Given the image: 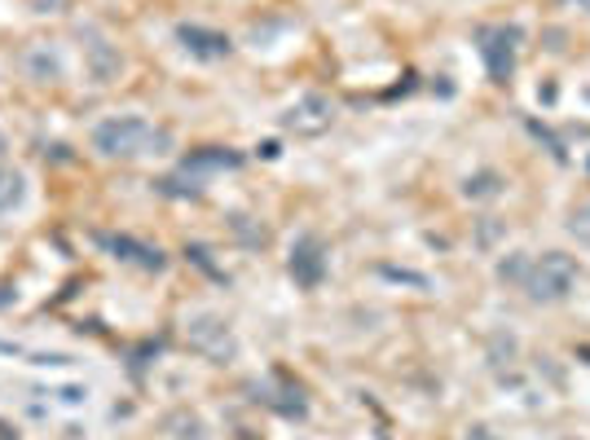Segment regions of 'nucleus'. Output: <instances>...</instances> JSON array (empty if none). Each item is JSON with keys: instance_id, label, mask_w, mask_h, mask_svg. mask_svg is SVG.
I'll use <instances>...</instances> for the list:
<instances>
[{"instance_id": "1", "label": "nucleus", "mask_w": 590, "mask_h": 440, "mask_svg": "<svg viewBox=\"0 0 590 440\" xmlns=\"http://www.w3.org/2000/svg\"><path fill=\"white\" fill-rule=\"evenodd\" d=\"M93 146L111 159H137V155L173 150V137L164 128H155L151 119H142V115H115V119L93 128Z\"/></svg>"}, {"instance_id": "2", "label": "nucleus", "mask_w": 590, "mask_h": 440, "mask_svg": "<svg viewBox=\"0 0 590 440\" xmlns=\"http://www.w3.org/2000/svg\"><path fill=\"white\" fill-rule=\"evenodd\" d=\"M578 286V260L565 251H547L534 273H529V295L534 300H565Z\"/></svg>"}, {"instance_id": "3", "label": "nucleus", "mask_w": 590, "mask_h": 440, "mask_svg": "<svg viewBox=\"0 0 590 440\" xmlns=\"http://www.w3.org/2000/svg\"><path fill=\"white\" fill-rule=\"evenodd\" d=\"M287 128H291V133H304V137L327 133V128H331V106H327L322 97H304V102L287 115Z\"/></svg>"}, {"instance_id": "4", "label": "nucleus", "mask_w": 590, "mask_h": 440, "mask_svg": "<svg viewBox=\"0 0 590 440\" xmlns=\"http://www.w3.org/2000/svg\"><path fill=\"white\" fill-rule=\"evenodd\" d=\"M190 344H195L198 353H211V357H229V353H234L229 331H225L220 322H211V317H203V322L190 326Z\"/></svg>"}, {"instance_id": "5", "label": "nucleus", "mask_w": 590, "mask_h": 440, "mask_svg": "<svg viewBox=\"0 0 590 440\" xmlns=\"http://www.w3.org/2000/svg\"><path fill=\"white\" fill-rule=\"evenodd\" d=\"M97 242L111 247L120 260H137L142 269H164V255H159L155 247H142V242H133V238H111V233H102Z\"/></svg>"}, {"instance_id": "6", "label": "nucleus", "mask_w": 590, "mask_h": 440, "mask_svg": "<svg viewBox=\"0 0 590 440\" xmlns=\"http://www.w3.org/2000/svg\"><path fill=\"white\" fill-rule=\"evenodd\" d=\"M182 35V44L198 53V57H220V53H229V40L220 35V31H203V27H182L177 31Z\"/></svg>"}, {"instance_id": "7", "label": "nucleus", "mask_w": 590, "mask_h": 440, "mask_svg": "<svg viewBox=\"0 0 590 440\" xmlns=\"http://www.w3.org/2000/svg\"><path fill=\"white\" fill-rule=\"evenodd\" d=\"M291 273H296L304 286H313V282L322 277V255H318L313 242H300V247L291 251Z\"/></svg>"}, {"instance_id": "8", "label": "nucleus", "mask_w": 590, "mask_h": 440, "mask_svg": "<svg viewBox=\"0 0 590 440\" xmlns=\"http://www.w3.org/2000/svg\"><path fill=\"white\" fill-rule=\"evenodd\" d=\"M18 203H22V177L9 172V168H0V217L13 212Z\"/></svg>"}, {"instance_id": "9", "label": "nucleus", "mask_w": 590, "mask_h": 440, "mask_svg": "<svg viewBox=\"0 0 590 440\" xmlns=\"http://www.w3.org/2000/svg\"><path fill=\"white\" fill-rule=\"evenodd\" d=\"M27 62H31V66H40V71H44V80H49V75L58 71V62H53V57H44V53H31Z\"/></svg>"}, {"instance_id": "10", "label": "nucleus", "mask_w": 590, "mask_h": 440, "mask_svg": "<svg viewBox=\"0 0 590 440\" xmlns=\"http://www.w3.org/2000/svg\"><path fill=\"white\" fill-rule=\"evenodd\" d=\"M0 155H4V137H0Z\"/></svg>"}]
</instances>
